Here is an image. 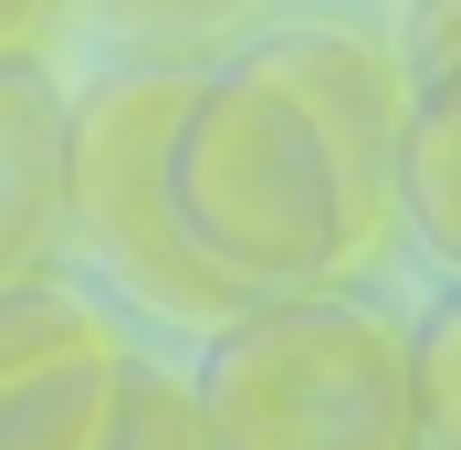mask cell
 I'll list each match as a JSON object with an SVG mask.
<instances>
[{"mask_svg": "<svg viewBox=\"0 0 461 450\" xmlns=\"http://www.w3.org/2000/svg\"><path fill=\"white\" fill-rule=\"evenodd\" d=\"M168 189H178L189 241L252 304L325 293L367 252H388V220L357 199L336 137L294 94L273 42H241V53L189 74V105H178V137H168Z\"/></svg>", "mask_w": 461, "mask_h": 450, "instance_id": "6da1fadb", "label": "cell"}, {"mask_svg": "<svg viewBox=\"0 0 461 450\" xmlns=\"http://www.w3.org/2000/svg\"><path fill=\"white\" fill-rule=\"evenodd\" d=\"M210 450H430L409 388V314L377 293H284L210 336L200 377Z\"/></svg>", "mask_w": 461, "mask_h": 450, "instance_id": "7a4b0ae2", "label": "cell"}, {"mask_svg": "<svg viewBox=\"0 0 461 450\" xmlns=\"http://www.w3.org/2000/svg\"><path fill=\"white\" fill-rule=\"evenodd\" d=\"M189 74L200 63H126L63 105V220H74V252H95V273L126 304L221 336L252 293L189 241L178 189H168V137L189 105Z\"/></svg>", "mask_w": 461, "mask_h": 450, "instance_id": "3957f363", "label": "cell"}, {"mask_svg": "<svg viewBox=\"0 0 461 450\" xmlns=\"http://www.w3.org/2000/svg\"><path fill=\"white\" fill-rule=\"evenodd\" d=\"M63 105L42 63H0V293L11 283H53L74 252L63 220Z\"/></svg>", "mask_w": 461, "mask_h": 450, "instance_id": "277c9868", "label": "cell"}, {"mask_svg": "<svg viewBox=\"0 0 461 450\" xmlns=\"http://www.w3.org/2000/svg\"><path fill=\"white\" fill-rule=\"evenodd\" d=\"M126 366H137V346L95 336V346H74V356H42V366H22V377H0V450H105L115 398H126Z\"/></svg>", "mask_w": 461, "mask_h": 450, "instance_id": "5b68a950", "label": "cell"}, {"mask_svg": "<svg viewBox=\"0 0 461 450\" xmlns=\"http://www.w3.org/2000/svg\"><path fill=\"white\" fill-rule=\"evenodd\" d=\"M399 230L420 241L430 273L461 262V85L409 94V126H399Z\"/></svg>", "mask_w": 461, "mask_h": 450, "instance_id": "8992f818", "label": "cell"}, {"mask_svg": "<svg viewBox=\"0 0 461 450\" xmlns=\"http://www.w3.org/2000/svg\"><path fill=\"white\" fill-rule=\"evenodd\" d=\"M95 336H115V314L95 304V293H74L63 273L0 293V377H22V366H42V356H74V346H95Z\"/></svg>", "mask_w": 461, "mask_h": 450, "instance_id": "52a82bcc", "label": "cell"}, {"mask_svg": "<svg viewBox=\"0 0 461 450\" xmlns=\"http://www.w3.org/2000/svg\"><path fill=\"white\" fill-rule=\"evenodd\" d=\"M105 450H210L189 377H168V366H147V356H137V366H126V398H115Z\"/></svg>", "mask_w": 461, "mask_h": 450, "instance_id": "ba28073f", "label": "cell"}, {"mask_svg": "<svg viewBox=\"0 0 461 450\" xmlns=\"http://www.w3.org/2000/svg\"><path fill=\"white\" fill-rule=\"evenodd\" d=\"M409 388H420V440L461 450V314L430 304L409 325Z\"/></svg>", "mask_w": 461, "mask_h": 450, "instance_id": "9c48e42d", "label": "cell"}, {"mask_svg": "<svg viewBox=\"0 0 461 450\" xmlns=\"http://www.w3.org/2000/svg\"><path fill=\"white\" fill-rule=\"evenodd\" d=\"M85 11H105L115 32H168V42H189V32H221L252 0H85Z\"/></svg>", "mask_w": 461, "mask_h": 450, "instance_id": "30bf717a", "label": "cell"}, {"mask_svg": "<svg viewBox=\"0 0 461 450\" xmlns=\"http://www.w3.org/2000/svg\"><path fill=\"white\" fill-rule=\"evenodd\" d=\"M451 22H461V0H420V11H409V53H399L409 94H430V85H461V63H451Z\"/></svg>", "mask_w": 461, "mask_h": 450, "instance_id": "8fae6325", "label": "cell"}, {"mask_svg": "<svg viewBox=\"0 0 461 450\" xmlns=\"http://www.w3.org/2000/svg\"><path fill=\"white\" fill-rule=\"evenodd\" d=\"M74 0H0V63H42Z\"/></svg>", "mask_w": 461, "mask_h": 450, "instance_id": "7c38bea8", "label": "cell"}]
</instances>
